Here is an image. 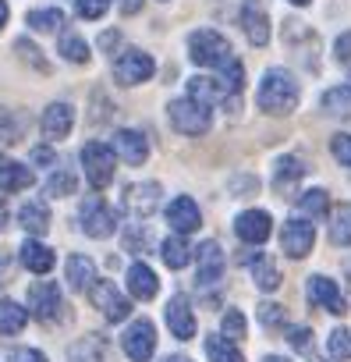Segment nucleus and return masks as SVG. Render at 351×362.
<instances>
[{"mask_svg":"<svg viewBox=\"0 0 351 362\" xmlns=\"http://www.w3.org/2000/svg\"><path fill=\"white\" fill-rule=\"evenodd\" d=\"M298 82H295V75L291 71H284V68H270L266 75H263V82H259V107L266 110V114H273V117H284V114H291L295 107H298Z\"/></svg>","mask_w":351,"mask_h":362,"instance_id":"1","label":"nucleus"},{"mask_svg":"<svg viewBox=\"0 0 351 362\" xmlns=\"http://www.w3.org/2000/svg\"><path fill=\"white\" fill-rule=\"evenodd\" d=\"M312 245H316V228H312V221L295 217V221H287V224H284V231H280V249H284L291 259L309 256V252H312Z\"/></svg>","mask_w":351,"mask_h":362,"instance_id":"10","label":"nucleus"},{"mask_svg":"<svg viewBox=\"0 0 351 362\" xmlns=\"http://www.w3.org/2000/svg\"><path fill=\"white\" fill-rule=\"evenodd\" d=\"M167 117H170V124L178 128L182 135H206L210 124H213V110L196 103V100H189V96L170 100L167 103Z\"/></svg>","mask_w":351,"mask_h":362,"instance_id":"3","label":"nucleus"},{"mask_svg":"<svg viewBox=\"0 0 351 362\" xmlns=\"http://www.w3.org/2000/svg\"><path fill=\"white\" fill-rule=\"evenodd\" d=\"M57 54L71 64H85L89 61V43L78 36V33H61V43H57Z\"/></svg>","mask_w":351,"mask_h":362,"instance_id":"30","label":"nucleus"},{"mask_svg":"<svg viewBox=\"0 0 351 362\" xmlns=\"http://www.w3.org/2000/svg\"><path fill=\"white\" fill-rule=\"evenodd\" d=\"M15 50H18V57H25V61H32L40 71H47V61L40 57V47H36V43H29V40H18V43H15Z\"/></svg>","mask_w":351,"mask_h":362,"instance_id":"44","label":"nucleus"},{"mask_svg":"<svg viewBox=\"0 0 351 362\" xmlns=\"http://www.w3.org/2000/svg\"><path fill=\"white\" fill-rule=\"evenodd\" d=\"M284 320H287V316H284V305H277V302H263V305H259V323H263V327L273 330V327H284Z\"/></svg>","mask_w":351,"mask_h":362,"instance_id":"41","label":"nucleus"},{"mask_svg":"<svg viewBox=\"0 0 351 362\" xmlns=\"http://www.w3.org/2000/svg\"><path fill=\"white\" fill-rule=\"evenodd\" d=\"M287 341H291L298 351H309V348H312V330H309V327H291Z\"/></svg>","mask_w":351,"mask_h":362,"instance_id":"45","label":"nucleus"},{"mask_svg":"<svg viewBox=\"0 0 351 362\" xmlns=\"http://www.w3.org/2000/svg\"><path fill=\"white\" fill-rule=\"evenodd\" d=\"M25 135V114L15 107H0V142H18Z\"/></svg>","mask_w":351,"mask_h":362,"instance_id":"29","label":"nucleus"},{"mask_svg":"<svg viewBox=\"0 0 351 362\" xmlns=\"http://www.w3.org/2000/svg\"><path fill=\"white\" fill-rule=\"evenodd\" d=\"M71 124H75V107L71 103H50L47 110H43V121H40V128H43V135L50 139V142H61V139H68L71 135Z\"/></svg>","mask_w":351,"mask_h":362,"instance_id":"14","label":"nucleus"},{"mask_svg":"<svg viewBox=\"0 0 351 362\" xmlns=\"http://www.w3.org/2000/svg\"><path fill=\"white\" fill-rule=\"evenodd\" d=\"M330 242L333 245H351V203H340L330 217Z\"/></svg>","mask_w":351,"mask_h":362,"instance_id":"31","label":"nucleus"},{"mask_svg":"<svg viewBox=\"0 0 351 362\" xmlns=\"http://www.w3.org/2000/svg\"><path fill=\"white\" fill-rule=\"evenodd\" d=\"M128 291L145 302V298H156L160 281H156V274H153L145 263H131V267H128Z\"/></svg>","mask_w":351,"mask_h":362,"instance_id":"23","label":"nucleus"},{"mask_svg":"<svg viewBox=\"0 0 351 362\" xmlns=\"http://www.w3.org/2000/svg\"><path fill=\"white\" fill-rule=\"evenodd\" d=\"M196 259H199V284L206 288V284H217L220 281V274H224V249L217 245V242H203L199 245V252H196Z\"/></svg>","mask_w":351,"mask_h":362,"instance_id":"20","label":"nucleus"},{"mask_svg":"<svg viewBox=\"0 0 351 362\" xmlns=\"http://www.w3.org/2000/svg\"><path fill=\"white\" fill-rule=\"evenodd\" d=\"M323 110H330V114H347V110H351V89H347V86L330 89V93L323 96Z\"/></svg>","mask_w":351,"mask_h":362,"instance_id":"38","label":"nucleus"},{"mask_svg":"<svg viewBox=\"0 0 351 362\" xmlns=\"http://www.w3.org/2000/svg\"><path fill=\"white\" fill-rule=\"evenodd\" d=\"M160 256H163V263H167L170 270H182V267L192 263V245H189L182 235H174V238H167V242L160 245Z\"/></svg>","mask_w":351,"mask_h":362,"instance_id":"28","label":"nucleus"},{"mask_svg":"<svg viewBox=\"0 0 351 362\" xmlns=\"http://www.w3.org/2000/svg\"><path fill=\"white\" fill-rule=\"evenodd\" d=\"M68 284L75 291H93V284H96V263L89 256H71L68 259Z\"/></svg>","mask_w":351,"mask_h":362,"instance_id":"26","label":"nucleus"},{"mask_svg":"<svg viewBox=\"0 0 351 362\" xmlns=\"http://www.w3.org/2000/svg\"><path fill=\"white\" fill-rule=\"evenodd\" d=\"M330 153H333V160L337 163H344V167H351V135H333V142H330Z\"/></svg>","mask_w":351,"mask_h":362,"instance_id":"43","label":"nucleus"},{"mask_svg":"<svg viewBox=\"0 0 351 362\" xmlns=\"http://www.w3.org/2000/svg\"><path fill=\"white\" fill-rule=\"evenodd\" d=\"M121 344H124V355L131 362H149L153 351H156V327L149 320H135L124 334H121Z\"/></svg>","mask_w":351,"mask_h":362,"instance_id":"8","label":"nucleus"},{"mask_svg":"<svg viewBox=\"0 0 351 362\" xmlns=\"http://www.w3.org/2000/svg\"><path fill=\"white\" fill-rule=\"evenodd\" d=\"M32 185V170L8 153H0V192H22Z\"/></svg>","mask_w":351,"mask_h":362,"instance_id":"21","label":"nucleus"},{"mask_svg":"<svg viewBox=\"0 0 351 362\" xmlns=\"http://www.w3.org/2000/svg\"><path fill=\"white\" fill-rule=\"evenodd\" d=\"M263 362H291V358H284V355H266Z\"/></svg>","mask_w":351,"mask_h":362,"instance_id":"53","label":"nucleus"},{"mask_svg":"<svg viewBox=\"0 0 351 362\" xmlns=\"http://www.w3.org/2000/svg\"><path fill=\"white\" fill-rule=\"evenodd\" d=\"M32 160H36L40 167H54V163H57V156H54L47 146H36V149H32Z\"/></svg>","mask_w":351,"mask_h":362,"instance_id":"48","label":"nucleus"},{"mask_svg":"<svg viewBox=\"0 0 351 362\" xmlns=\"http://www.w3.org/2000/svg\"><path fill=\"white\" fill-rule=\"evenodd\" d=\"M224 337H227V341H234V337H245V316H242L238 309L224 313Z\"/></svg>","mask_w":351,"mask_h":362,"instance_id":"42","label":"nucleus"},{"mask_svg":"<svg viewBox=\"0 0 351 362\" xmlns=\"http://www.w3.org/2000/svg\"><path fill=\"white\" fill-rule=\"evenodd\" d=\"M189 57H192L199 68H227V64L234 61L231 43H227L220 33H213V29H199V33L189 36Z\"/></svg>","mask_w":351,"mask_h":362,"instance_id":"2","label":"nucleus"},{"mask_svg":"<svg viewBox=\"0 0 351 362\" xmlns=\"http://www.w3.org/2000/svg\"><path fill=\"white\" fill-rule=\"evenodd\" d=\"M11 270H15L11 256H4V252H0V284H8V281H11Z\"/></svg>","mask_w":351,"mask_h":362,"instance_id":"49","label":"nucleus"},{"mask_svg":"<svg viewBox=\"0 0 351 362\" xmlns=\"http://www.w3.org/2000/svg\"><path fill=\"white\" fill-rule=\"evenodd\" d=\"M18 221H22V228H25L29 235H47V231H50V210H47V203H40V199H29V203L18 210Z\"/></svg>","mask_w":351,"mask_h":362,"instance_id":"25","label":"nucleus"},{"mask_svg":"<svg viewBox=\"0 0 351 362\" xmlns=\"http://www.w3.org/2000/svg\"><path fill=\"white\" fill-rule=\"evenodd\" d=\"M110 11V0H75V15L85 22H96Z\"/></svg>","mask_w":351,"mask_h":362,"instance_id":"39","label":"nucleus"},{"mask_svg":"<svg viewBox=\"0 0 351 362\" xmlns=\"http://www.w3.org/2000/svg\"><path fill=\"white\" fill-rule=\"evenodd\" d=\"M93 302H96V309H100L110 323H121V320L131 313L128 298L114 288V281H96V284H93Z\"/></svg>","mask_w":351,"mask_h":362,"instance_id":"11","label":"nucleus"},{"mask_svg":"<svg viewBox=\"0 0 351 362\" xmlns=\"http://www.w3.org/2000/svg\"><path fill=\"white\" fill-rule=\"evenodd\" d=\"M4 224H8V206L0 203V231H4Z\"/></svg>","mask_w":351,"mask_h":362,"instance_id":"52","label":"nucleus"},{"mask_svg":"<svg viewBox=\"0 0 351 362\" xmlns=\"http://www.w3.org/2000/svg\"><path fill=\"white\" fill-rule=\"evenodd\" d=\"M25 22L36 33H57V29H64V15L57 8H36V11L25 15Z\"/></svg>","mask_w":351,"mask_h":362,"instance_id":"32","label":"nucleus"},{"mask_svg":"<svg viewBox=\"0 0 351 362\" xmlns=\"http://www.w3.org/2000/svg\"><path fill=\"white\" fill-rule=\"evenodd\" d=\"M25 323H29V309H25V305H18V302H11V298L0 302V337L18 334Z\"/></svg>","mask_w":351,"mask_h":362,"instance_id":"27","label":"nucleus"},{"mask_svg":"<svg viewBox=\"0 0 351 362\" xmlns=\"http://www.w3.org/2000/svg\"><path fill=\"white\" fill-rule=\"evenodd\" d=\"M149 245H153V235H149V228H142V224H135V228L124 235V249H131V252H149Z\"/></svg>","mask_w":351,"mask_h":362,"instance_id":"40","label":"nucleus"},{"mask_svg":"<svg viewBox=\"0 0 351 362\" xmlns=\"http://www.w3.org/2000/svg\"><path fill=\"white\" fill-rule=\"evenodd\" d=\"M302 177H305V163L298 156H280L277 167H273V189L280 196H291V189L298 185Z\"/></svg>","mask_w":351,"mask_h":362,"instance_id":"22","label":"nucleus"},{"mask_svg":"<svg viewBox=\"0 0 351 362\" xmlns=\"http://www.w3.org/2000/svg\"><path fill=\"white\" fill-rule=\"evenodd\" d=\"M29 313L43 323H54L61 313H64V295L54 281H40L29 288Z\"/></svg>","mask_w":351,"mask_h":362,"instance_id":"7","label":"nucleus"},{"mask_svg":"<svg viewBox=\"0 0 351 362\" xmlns=\"http://www.w3.org/2000/svg\"><path fill=\"white\" fill-rule=\"evenodd\" d=\"M298 214L305 221H323L326 217V192L323 189H309L302 199H298Z\"/></svg>","mask_w":351,"mask_h":362,"instance_id":"35","label":"nucleus"},{"mask_svg":"<svg viewBox=\"0 0 351 362\" xmlns=\"http://www.w3.org/2000/svg\"><path fill=\"white\" fill-rule=\"evenodd\" d=\"M312 362H323V358H312Z\"/></svg>","mask_w":351,"mask_h":362,"instance_id":"56","label":"nucleus"},{"mask_svg":"<svg viewBox=\"0 0 351 362\" xmlns=\"http://www.w3.org/2000/svg\"><path fill=\"white\" fill-rule=\"evenodd\" d=\"M22 263L32 270V274H50L54 270V249L36 242V238H25L22 245Z\"/></svg>","mask_w":351,"mask_h":362,"instance_id":"24","label":"nucleus"},{"mask_svg":"<svg viewBox=\"0 0 351 362\" xmlns=\"http://www.w3.org/2000/svg\"><path fill=\"white\" fill-rule=\"evenodd\" d=\"M167 327H170V334L178 337V341L196 337V316H192V305H189L185 295H174L167 302Z\"/></svg>","mask_w":351,"mask_h":362,"instance_id":"17","label":"nucleus"},{"mask_svg":"<svg viewBox=\"0 0 351 362\" xmlns=\"http://www.w3.org/2000/svg\"><path fill=\"white\" fill-rule=\"evenodd\" d=\"M206 355H210V362H245L242 351L234 348V341H227L224 334L206 337Z\"/></svg>","mask_w":351,"mask_h":362,"instance_id":"33","label":"nucleus"},{"mask_svg":"<svg viewBox=\"0 0 351 362\" xmlns=\"http://www.w3.org/2000/svg\"><path fill=\"white\" fill-rule=\"evenodd\" d=\"M114 149H117V156H121L124 163H131V167L145 163V156H149V142H145V135L135 132V128L114 132Z\"/></svg>","mask_w":351,"mask_h":362,"instance_id":"18","label":"nucleus"},{"mask_svg":"<svg viewBox=\"0 0 351 362\" xmlns=\"http://www.w3.org/2000/svg\"><path fill=\"white\" fill-rule=\"evenodd\" d=\"M326 355H330L333 362H347V358H351V330H344V327L330 330V337H326Z\"/></svg>","mask_w":351,"mask_h":362,"instance_id":"36","label":"nucleus"},{"mask_svg":"<svg viewBox=\"0 0 351 362\" xmlns=\"http://www.w3.org/2000/svg\"><path fill=\"white\" fill-rule=\"evenodd\" d=\"M242 29H245L252 47H266L270 43V18H266L263 0H245L242 4Z\"/></svg>","mask_w":351,"mask_h":362,"instance_id":"12","label":"nucleus"},{"mask_svg":"<svg viewBox=\"0 0 351 362\" xmlns=\"http://www.w3.org/2000/svg\"><path fill=\"white\" fill-rule=\"evenodd\" d=\"M78 221H82V231L89 238H110L114 228H117V214L100 199V196H89L82 206H78Z\"/></svg>","mask_w":351,"mask_h":362,"instance_id":"6","label":"nucleus"},{"mask_svg":"<svg viewBox=\"0 0 351 362\" xmlns=\"http://www.w3.org/2000/svg\"><path fill=\"white\" fill-rule=\"evenodd\" d=\"M291 4H298V8H305V4H309V0H291Z\"/></svg>","mask_w":351,"mask_h":362,"instance_id":"55","label":"nucleus"},{"mask_svg":"<svg viewBox=\"0 0 351 362\" xmlns=\"http://www.w3.org/2000/svg\"><path fill=\"white\" fill-rule=\"evenodd\" d=\"M163 362H192V358H185V355H170V358H163Z\"/></svg>","mask_w":351,"mask_h":362,"instance_id":"54","label":"nucleus"},{"mask_svg":"<svg viewBox=\"0 0 351 362\" xmlns=\"http://www.w3.org/2000/svg\"><path fill=\"white\" fill-rule=\"evenodd\" d=\"M305 291H309V302H312V305H323V309H330V313H337V316L347 309L344 298H340V291H337V284H333L330 277H323V274L309 277Z\"/></svg>","mask_w":351,"mask_h":362,"instance_id":"19","label":"nucleus"},{"mask_svg":"<svg viewBox=\"0 0 351 362\" xmlns=\"http://www.w3.org/2000/svg\"><path fill=\"white\" fill-rule=\"evenodd\" d=\"M347 89H351V82H347Z\"/></svg>","mask_w":351,"mask_h":362,"instance_id":"57","label":"nucleus"},{"mask_svg":"<svg viewBox=\"0 0 351 362\" xmlns=\"http://www.w3.org/2000/svg\"><path fill=\"white\" fill-rule=\"evenodd\" d=\"M249 263H252V281H256L263 291H273V288H280V274H277L273 259H266V256H256V259H249Z\"/></svg>","mask_w":351,"mask_h":362,"instance_id":"34","label":"nucleus"},{"mask_svg":"<svg viewBox=\"0 0 351 362\" xmlns=\"http://www.w3.org/2000/svg\"><path fill=\"white\" fill-rule=\"evenodd\" d=\"M333 57H337L340 64H351V33L337 36V43H333Z\"/></svg>","mask_w":351,"mask_h":362,"instance_id":"46","label":"nucleus"},{"mask_svg":"<svg viewBox=\"0 0 351 362\" xmlns=\"http://www.w3.org/2000/svg\"><path fill=\"white\" fill-rule=\"evenodd\" d=\"M270 231H273V221H270L266 210H245V214L234 221V235H238L242 242H249V245H263V242L270 238Z\"/></svg>","mask_w":351,"mask_h":362,"instance_id":"15","label":"nucleus"},{"mask_svg":"<svg viewBox=\"0 0 351 362\" xmlns=\"http://www.w3.org/2000/svg\"><path fill=\"white\" fill-rule=\"evenodd\" d=\"M11 362H47V355H43L40 348H18V351L11 355Z\"/></svg>","mask_w":351,"mask_h":362,"instance_id":"47","label":"nucleus"},{"mask_svg":"<svg viewBox=\"0 0 351 362\" xmlns=\"http://www.w3.org/2000/svg\"><path fill=\"white\" fill-rule=\"evenodd\" d=\"M82 170L93 189H107L114 181V149L107 142H85L82 146Z\"/></svg>","mask_w":351,"mask_h":362,"instance_id":"4","label":"nucleus"},{"mask_svg":"<svg viewBox=\"0 0 351 362\" xmlns=\"http://www.w3.org/2000/svg\"><path fill=\"white\" fill-rule=\"evenodd\" d=\"M121 203H124V210L131 214V217H149L153 210H156V203H160V185L156 181H142V185H128L124 189V196H121Z\"/></svg>","mask_w":351,"mask_h":362,"instance_id":"13","label":"nucleus"},{"mask_svg":"<svg viewBox=\"0 0 351 362\" xmlns=\"http://www.w3.org/2000/svg\"><path fill=\"white\" fill-rule=\"evenodd\" d=\"M167 224L178 231L182 238L185 235H192L199 224H203V214H199V206H196V199H189V196H178L170 206H167Z\"/></svg>","mask_w":351,"mask_h":362,"instance_id":"16","label":"nucleus"},{"mask_svg":"<svg viewBox=\"0 0 351 362\" xmlns=\"http://www.w3.org/2000/svg\"><path fill=\"white\" fill-rule=\"evenodd\" d=\"M231 96H238V93L231 89V82L224 75H196V78H189V100H196L203 107L224 103Z\"/></svg>","mask_w":351,"mask_h":362,"instance_id":"9","label":"nucleus"},{"mask_svg":"<svg viewBox=\"0 0 351 362\" xmlns=\"http://www.w3.org/2000/svg\"><path fill=\"white\" fill-rule=\"evenodd\" d=\"M75 192V174L71 170H64V167H57L50 177H47V196H71Z\"/></svg>","mask_w":351,"mask_h":362,"instance_id":"37","label":"nucleus"},{"mask_svg":"<svg viewBox=\"0 0 351 362\" xmlns=\"http://www.w3.org/2000/svg\"><path fill=\"white\" fill-rule=\"evenodd\" d=\"M153 71H156L153 57H149L145 50H135V47H128V50L117 54V61H114V82H117V86H138V82L153 78Z\"/></svg>","mask_w":351,"mask_h":362,"instance_id":"5","label":"nucleus"},{"mask_svg":"<svg viewBox=\"0 0 351 362\" xmlns=\"http://www.w3.org/2000/svg\"><path fill=\"white\" fill-rule=\"evenodd\" d=\"M100 43H103V47H117V43H121V36H117V33H103V36H100Z\"/></svg>","mask_w":351,"mask_h":362,"instance_id":"51","label":"nucleus"},{"mask_svg":"<svg viewBox=\"0 0 351 362\" xmlns=\"http://www.w3.org/2000/svg\"><path fill=\"white\" fill-rule=\"evenodd\" d=\"M8 18H11V8H8V0H0V33H4Z\"/></svg>","mask_w":351,"mask_h":362,"instance_id":"50","label":"nucleus"}]
</instances>
